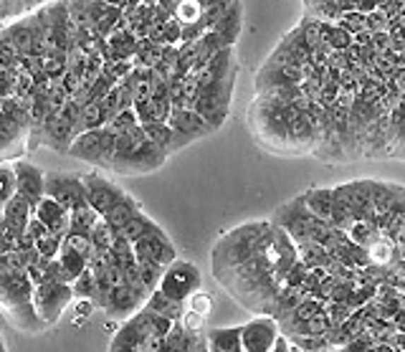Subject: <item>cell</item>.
I'll return each instance as SVG.
<instances>
[{
	"label": "cell",
	"mask_w": 405,
	"mask_h": 352,
	"mask_svg": "<svg viewBox=\"0 0 405 352\" xmlns=\"http://www.w3.org/2000/svg\"><path fill=\"white\" fill-rule=\"evenodd\" d=\"M297 262V243L274 221H248L213 246V276L254 315H271Z\"/></svg>",
	"instance_id": "cell-1"
},
{
	"label": "cell",
	"mask_w": 405,
	"mask_h": 352,
	"mask_svg": "<svg viewBox=\"0 0 405 352\" xmlns=\"http://www.w3.org/2000/svg\"><path fill=\"white\" fill-rule=\"evenodd\" d=\"M248 129L256 142L274 155H312L324 129V110L307 97L281 102L256 94L248 107Z\"/></svg>",
	"instance_id": "cell-2"
},
{
	"label": "cell",
	"mask_w": 405,
	"mask_h": 352,
	"mask_svg": "<svg viewBox=\"0 0 405 352\" xmlns=\"http://www.w3.org/2000/svg\"><path fill=\"white\" fill-rule=\"evenodd\" d=\"M0 307L13 317L20 332L38 334L46 329L33 310V281L25 274V264L18 251L0 256Z\"/></svg>",
	"instance_id": "cell-3"
},
{
	"label": "cell",
	"mask_w": 405,
	"mask_h": 352,
	"mask_svg": "<svg viewBox=\"0 0 405 352\" xmlns=\"http://www.w3.org/2000/svg\"><path fill=\"white\" fill-rule=\"evenodd\" d=\"M168 160L163 150L145 134L142 127H134L124 134H117L115 155L109 160L107 170L119 175H150L160 170Z\"/></svg>",
	"instance_id": "cell-4"
},
{
	"label": "cell",
	"mask_w": 405,
	"mask_h": 352,
	"mask_svg": "<svg viewBox=\"0 0 405 352\" xmlns=\"http://www.w3.org/2000/svg\"><path fill=\"white\" fill-rule=\"evenodd\" d=\"M233 81H236V71L221 79H211L200 86V91L195 94L190 110L198 112L203 119L208 122V127L216 132L225 124L230 112V97H233Z\"/></svg>",
	"instance_id": "cell-5"
},
{
	"label": "cell",
	"mask_w": 405,
	"mask_h": 352,
	"mask_svg": "<svg viewBox=\"0 0 405 352\" xmlns=\"http://www.w3.org/2000/svg\"><path fill=\"white\" fill-rule=\"evenodd\" d=\"M115 145H117V134L109 127L86 129V132L74 137L66 155L81 160V163L97 165V168H109V160L115 155Z\"/></svg>",
	"instance_id": "cell-6"
},
{
	"label": "cell",
	"mask_w": 405,
	"mask_h": 352,
	"mask_svg": "<svg viewBox=\"0 0 405 352\" xmlns=\"http://www.w3.org/2000/svg\"><path fill=\"white\" fill-rule=\"evenodd\" d=\"M203 284V276H200V269L190 262H182V259H175L165 266L163 276H160L158 289L170 297L172 302L185 304L190 294H195Z\"/></svg>",
	"instance_id": "cell-7"
},
{
	"label": "cell",
	"mask_w": 405,
	"mask_h": 352,
	"mask_svg": "<svg viewBox=\"0 0 405 352\" xmlns=\"http://www.w3.org/2000/svg\"><path fill=\"white\" fill-rule=\"evenodd\" d=\"M71 299H74L71 284H64V281L46 279L33 286V310H36V315L41 317V322L46 327L59 322L64 310L71 304Z\"/></svg>",
	"instance_id": "cell-8"
},
{
	"label": "cell",
	"mask_w": 405,
	"mask_h": 352,
	"mask_svg": "<svg viewBox=\"0 0 405 352\" xmlns=\"http://www.w3.org/2000/svg\"><path fill=\"white\" fill-rule=\"evenodd\" d=\"M43 195L54 198L69 213L89 206L86 203L84 180H81V175H74V172H43Z\"/></svg>",
	"instance_id": "cell-9"
},
{
	"label": "cell",
	"mask_w": 405,
	"mask_h": 352,
	"mask_svg": "<svg viewBox=\"0 0 405 352\" xmlns=\"http://www.w3.org/2000/svg\"><path fill=\"white\" fill-rule=\"evenodd\" d=\"M147 289L142 286H132V284H115L109 289L107 299H104V307L102 310L109 315V319H115V322H124L129 317L134 315L137 310H142V304L147 299Z\"/></svg>",
	"instance_id": "cell-10"
},
{
	"label": "cell",
	"mask_w": 405,
	"mask_h": 352,
	"mask_svg": "<svg viewBox=\"0 0 405 352\" xmlns=\"http://www.w3.org/2000/svg\"><path fill=\"white\" fill-rule=\"evenodd\" d=\"M132 251H134V259L137 262H152V264H160V266H168L170 262H175V246L170 243L168 233L160 228L158 223L152 225L150 231L145 233L142 238L132 243Z\"/></svg>",
	"instance_id": "cell-11"
},
{
	"label": "cell",
	"mask_w": 405,
	"mask_h": 352,
	"mask_svg": "<svg viewBox=\"0 0 405 352\" xmlns=\"http://www.w3.org/2000/svg\"><path fill=\"white\" fill-rule=\"evenodd\" d=\"M147 337H150V322H147V310L142 307L115 329L109 352H139Z\"/></svg>",
	"instance_id": "cell-12"
},
{
	"label": "cell",
	"mask_w": 405,
	"mask_h": 352,
	"mask_svg": "<svg viewBox=\"0 0 405 352\" xmlns=\"http://www.w3.org/2000/svg\"><path fill=\"white\" fill-rule=\"evenodd\" d=\"M278 322L271 315H256L251 322L241 324V350L243 352H271L278 337Z\"/></svg>",
	"instance_id": "cell-13"
},
{
	"label": "cell",
	"mask_w": 405,
	"mask_h": 352,
	"mask_svg": "<svg viewBox=\"0 0 405 352\" xmlns=\"http://www.w3.org/2000/svg\"><path fill=\"white\" fill-rule=\"evenodd\" d=\"M165 122L175 129V134L185 142V147L193 145V142H198V140H203V137H208V134H213V129L208 127V122L203 119L195 110H190V107H172Z\"/></svg>",
	"instance_id": "cell-14"
},
{
	"label": "cell",
	"mask_w": 405,
	"mask_h": 352,
	"mask_svg": "<svg viewBox=\"0 0 405 352\" xmlns=\"http://www.w3.org/2000/svg\"><path fill=\"white\" fill-rule=\"evenodd\" d=\"M81 180H84L86 203H89V208H94V211L99 213V218H102L104 213H107L109 208L115 206V203L119 201L122 195H124V190H122L119 185H117V182L107 180V177L97 175V172L81 175Z\"/></svg>",
	"instance_id": "cell-15"
},
{
	"label": "cell",
	"mask_w": 405,
	"mask_h": 352,
	"mask_svg": "<svg viewBox=\"0 0 405 352\" xmlns=\"http://www.w3.org/2000/svg\"><path fill=\"white\" fill-rule=\"evenodd\" d=\"M13 170H16V195H20L36 211V206L43 198V170L33 163H25V160H16Z\"/></svg>",
	"instance_id": "cell-16"
},
{
	"label": "cell",
	"mask_w": 405,
	"mask_h": 352,
	"mask_svg": "<svg viewBox=\"0 0 405 352\" xmlns=\"http://www.w3.org/2000/svg\"><path fill=\"white\" fill-rule=\"evenodd\" d=\"M33 216H36V218L41 221L51 233H66L69 211L61 206V203H56L54 198H46V195H43L41 203H38L36 211H33Z\"/></svg>",
	"instance_id": "cell-17"
},
{
	"label": "cell",
	"mask_w": 405,
	"mask_h": 352,
	"mask_svg": "<svg viewBox=\"0 0 405 352\" xmlns=\"http://www.w3.org/2000/svg\"><path fill=\"white\" fill-rule=\"evenodd\" d=\"M139 127L145 129V134L150 137L155 145L160 147V150L165 152V155H175L177 150H182L185 147V142L180 140L175 134V129L170 127L168 122H147V124H139Z\"/></svg>",
	"instance_id": "cell-18"
},
{
	"label": "cell",
	"mask_w": 405,
	"mask_h": 352,
	"mask_svg": "<svg viewBox=\"0 0 405 352\" xmlns=\"http://www.w3.org/2000/svg\"><path fill=\"white\" fill-rule=\"evenodd\" d=\"M142 211V206H139V201H134V195H129V193H124L119 198V201L115 203V206L109 208L107 213L102 216V221L104 223L112 228V231H119V228H124V225L129 223V221L137 216V213Z\"/></svg>",
	"instance_id": "cell-19"
},
{
	"label": "cell",
	"mask_w": 405,
	"mask_h": 352,
	"mask_svg": "<svg viewBox=\"0 0 405 352\" xmlns=\"http://www.w3.org/2000/svg\"><path fill=\"white\" fill-rule=\"evenodd\" d=\"M241 25H243V8H241V0H233L228 6V11L221 16V18L216 20V25H213V33H218V36L223 38L228 46H233L236 43V38L241 36Z\"/></svg>",
	"instance_id": "cell-20"
},
{
	"label": "cell",
	"mask_w": 405,
	"mask_h": 352,
	"mask_svg": "<svg viewBox=\"0 0 405 352\" xmlns=\"http://www.w3.org/2000/svg\"><path fill=\"white\" fill-rule=\"evenodd\" d=\"M208 352H243L241 350V324L238 327H213L206 332Z\"/></svg>",
	"instance_id": "cell-21"
},
{
	"label": "cell",
	"mask_w": 405,
	"mask_h": 352,
	"mask_svg": "<svg viewBox=\"0 0 405 352\" xmlns=\"http://www.w3.org/2000/svg\"><path fill=\"white\" fill-rule=\"evenodd\" d=\"M0 216H3V221L11 225L13 231L23 233L25 225H28V221H30V216H33V208H30L28 203L20 198V195H13L11 201L3 203V211H0Z\"/></svg>",
	"instance_id": "cell-22"
},
{
	"label": "cell",
	"mask_w": 405,
	"mask_h": 352,
	"mask_svg": "<svg viewBox=\"0 0 405 352\" xmlns=\"http://www.w3.org/2000/svg\"><path fill=\"white\" fill-rule=\"evenodd\" d=\"M142 307H147V310L155 312V315L168 317L170 322H180L182 312H185V304L172 302V299L165 297L160 289H152V292L147 294V299H145V304H142Z\"/></svg>",
	"instance_id": "cell-23"
},
{
	"label": "cell",
	"mask_w": 405,
	"mask_h": 352,
	"mask_svg": "<svg viewBox=\"0 0 405 352\" xmlns=\"http://www.w3.org/2000/svg\"><path fill=\"white\" fill-rule=\"evenodd\" d=\"M137 41H139V38L134 36L132 30H129L124 23H122L119 28H117L115 33L107 38L109 49H112L115 59H119V61H129V59H132L134 51H137Z\"/></svg>",
	"instance_id": "cell-24"
},
{
	"label": "cell",
	"mask_w": 405,
	"mask_h": 352,
	"mask_svg": "<svg viewBox=\"0 0 405 352\" xmlns=\"http://www.w3.org/2000/svg\"><path fill=\"white\" fill-rule=\"evenodd\" d=\"M172 110L170 102H160V99H142V102H134V115H137L139 124H147V122H165Z\"/></svg>",
	"instance_id": "cell-25"
},
{
	"label": "cell",
	"mask_w": 405,
	"mask_h": 352,
	"mask_svg": "<svg viewBox=\"0 0 405 352\" xmlns=\"http://www.w3.org/2000/svg\"><path fill=\"white\" fill-rule=\"evenodd\" d=\"M99 221V213L94 208H79V211L69 213V228L66 233H76V236H91L94 225Z\"/></svg>",
	"instance_id": "cell-26"
},
{
	"label": "cell",
	"mask_w": 405,
	"mask_h": 352,
	"mask_svg": "<svg viewBox=\"0 0 405 352\" xmlns=\"http://www.w3.org/2000/svg\"><path fill=\"white\" fill-rule=\"evenodd\" d=\"M109 122V117L104 115L102 104L99 102H91V104H84L81 107V115H79V122H76V127H74V137L86 129H97V127H104Z\"/></svg>",
	"instance_id": "cell-27"
},
{
	"label": "cell",
	"mask_w": 405,
	"mask_h": 352,
	"mask_svg": "<svg viewBox=\"0 0 405 352\" xmlns=\"http://www.w3.org/2000/svg\"><path fill=\"white\" fill-rule=\"evenodd\" d=\"M56 259L61 262V266H64L66 276L71 279V284H74V279H76V276H79V274L86 269V256L79 254L76 249H71L69 243H61V251H59V256H56Z\"/></svg>",
	"instance_id": "cell-28"
},
{
	"label": "cell",
	"mask_w": 405,
	"mask_h": 352,
	"mask_svg": "<svg viewBox=\"0 0 405 352\" xmlns=\"http://www.w3.org/2000/svg\"><path fill=\"white\" fill-rule=\"evenodd\" d=\"M152 225H155V221H152L145 211H139L137 216H134V218L129 221V223L124 225V228H119V231H117V233H122V236L127 238L129 243H134V241H137V238L145 236V233L150 231Z\"/></svg>",
	"instance_id": "cell-29"
},
{
	"label": "cell",
	"mask_w": 405,
	"mask_h": 352,
	"mask_svg": "<svg viewBox=\"0 0 405 352\" xmlns=\"http://www.w3.org/2000/svg\"><path fill=\"white\" fill-rule=\"evenodd\" d=\"M89 238H91V249H94V254H107V251H112V243H115V231L99 218Z\"/></svg>",
	"instance_id": "cell-30"
},
{
	"label": "cell",
	"mask_w": 405,
	"mask_h": 352,
	"mask_svg": "<svg viewBox=\"0 0 405 352\" xmlns=\"http://www.w3.org/2000/svg\"><path fill=\"white\" fill-rule=\"evenodd\" d=\"M71 292H74V299H91V302H94V297H97V281H94V271H91L89 266L74 279Z\"/></svg>",
	"instance_id": "cell-31"
},
{
	"label": "cell",
	"mask_w": 405,
	"mask_h": 352,
	"mask_svg": "<svg viewBox=\"0 0 405 352\" xmlns=\"http://www.w3.org/2000/svg\"><path fill=\"white\" fill-rule=\"evenodd\" d=\"M122 23H124V11H122V8L112 6L107 13H104L102 18H99L97 23H94V30H97V33H99L102 38H109L117 28H119Z\"/></svg>",
	"instance_id": "cell-32"
},
{
	"label": "cell",
	"mask_w": 405,
	"mask_h": 352,
	"mask_svg": "<svg viewBox=\"0 0 405 352\" xmlns=\"http://www.w3.org/2000/svg\"><path fill=\"white\" fill-rule=\"evenodd\" d=\"M188 342H190V334L182 329L180 322H175L170 327V332L165 334L163 352H188Z\"/></svg>",
	"instance_id": "cell-33"
},
{
	"label": "cell",
	"mask_w": 405,
	"mask_h": 352,
	"mask_svg": "<svg viewBox=\"0 0 405 352\" xmlns=\"http://www.w3.org/2000/svg\"><path fill=\"white\" fill-rule=\"evenodd\" d=\"M104 127H109L115 134H124V132H129V129L139 127V119H137V115H134V107L117 112V115L112 117V119H109Z\"/></svg>",
	"instance_id": "cell-34"
},
{
	"label": "cell",
	"mask_w": 405,
	"mask_h": 352,
	"mask_svg": "<svg viewBox=\"0 0 405 352\" xmlns=\"http://www.w3.org/2000/svg\"><path fill=\"white\" fill-rule=\"evenodd\" d=\"M16 195V170L13 163H0V206L8 203Z\"/></svg>",
	"instance_id": "cell-35"
},
{
	"label": "cell",
	"mask_w": 405,
	"mask_h": 352,
	"mask_svg": "<svg viewBox=\"0 0 405 352\" xmlns=\"http://www.w3.org/2000/svg\"><path fill=\"white\" fill-rule=\"evenodd\" d=\"M137 266H139V279H142V284H145L147 292L158 289L160 276H163L165 266H160V264H152V262H137Z\"/></svg>",
	"instance_id": "cell-36"
},
{
	"label": "cell",
	"mask_w": 405,
	"mask_h": 352,
	"mask_svg": "<svg viewBox=\"0 0 405 352\" xmlns=\"http://www.w3.org/2000/svg\"><path fill=\"white\" fill-rule=\"evenodd\" d=\"M64 236H66V233H49V236H43L41 241L36 243V251L43 259H56L61 251V243H64Z\"/></svg>",
	"instance_id": "cell-37"
},
{
	"label": "cell",
	"mask_w": 405,
	"mask_h": 352,
	"mask_svg": "<svg viewBox=\"0 0 405 352\" xmlns=\"http://www.w3.org/2000/svg\"><path fill=\"white\" fill-rule=\"evenodd\" d=\"M337 25H342V28L347 30V33H363L365 30V13H360V11H347V13H342L337 20H334Z\"/></svg>",
	"instance_id": "cell-38"
},
{
	"label": "cell",
	"mask_w": 405,
	"mask_h": 352,
	"mask_svg": "<svg viewBox=\"0 0 405 352\" xmlns=\"http://www.w3.org/2000/svg\"><path fill=\"white\" fill-rule=\"evenodd\" d=\"M18 236H20V233L13 231L11 225L3 221V216H0V256L16 251V246H18Z\"/></svg>",
	"instance_id": "cell-39"
},
{
	"label": "cell",
	"mask_w": 405,
	"mask_h": 352,
	"mask_svg": "<svg viewBox=\"0 0 405 352\" xmlns=\"http://www.w3.org/2000/svg\"><path fill=\"white\" fill-rule=\"evenodd\" d=\"M185 304H190V310L195 312V315H200V317H208L211 315V310H213V299H211V294H206V292H195V294H190L188 297V302Z\"/></svg>",
	"instance_id": "cell-40"
},
{
	"label": "cell",
	"mask_w": 405,
	"mask_h": 352,
	"mask_svg": "<svg viewBox=\"0 0 405 352\" xmlns=\"http://www.w3.org/2000/svg\"><path fill=\"white\" fill-rule=\"evenodd\" d=\"M180 324H182V329L188 334H200V332H206V317H200V315H195L193 310H185L182 312V317H180Z\"/></svg>",
	"instance_id": "cell-41"
},
{
	"label": "cell",
	"mask_w": 405,
	"mask_h": 352,
	"mask_svg": "<svg viewBox=\"0 0 405 352\" xmlns=\"http://www.w3.org/2000/svg\"><path fill=\"white\" fill-rule=\"evenodd\" d=\"M147 322H150V334H155V337H165V334L170 332V327L175 324V322H170L168 317L155 315V312H150V310H147Z\"/></svg>",
	"instance_id": "cell-42"
},
{
	"label": "cell",
	"mask_w": 405,
	"mask_h": 352,
	"mask_svg": "<svg viewBox=\"0 0 405 352\" xmlns=\"http://www.w3.org/2000/svg\"><path fill=\"white\" fill-rule=\"evenodd\" d=\"M25 231H28L30 233V236H33V238H36V243L38 241H41V238L43 236H49V228H46V225H43L41 223V221H38L36 218V216H30V221H28V225H25Z\"/></svg>",
	"instance_id": "cell-43"
},
{
	"label": "cell",
	"mask_w": 405,
	"mask_h": 352,
	"mask_svg": "<svg viewBox=\"0 0 405 352\" xmlns=\"http://www.w3.org/2000/svg\"><path fill=\"white\" fill-rule=\"evenodd\" d=\"M163 340L165 337H155V334H150V337L142 342V350L139 352H163Z\"/></svg>",
	"instance_id": "cell-44"
},
{
	"label": "cell",
	"mask_w": 405,
	"mask_h": 352,
	"mask_svg": "<svg viewBox=\"0 0 405 352\" xmlns=\"http://www.w3.org/2000/svg\"><path fill=\"white\" fill-rule=\"evenodd\" d=\"M271 352H291V345H289V340H286L284 334H278V337H276V342H274Z\"/></svg>",
	"instance_id": "cell-45"
},
{
	"label": "cell",
	"mask_w": 405,
	"mask_h": 352,
	"mask_svg": "<svg viewBox=\"0 0 405 352\" xmlns=\"http://www.w3.org/2000/svg\"><path fill=\"white\" fill-rule=\"evenodd\" d=\"M0 352H8L6 350V342H3V340H0Z\"/></svg>",
	"instance_id": "cell-46"
},
{
	"label": "cell",
	"mask_w": 405,
	"mask_h": 352,
	"mask_svg": "<svg viewBox=\"0 0 405 352\" xmlns=\"http://www.w3.org/2000/svg\"><path fill=\"white\" fill-rule=\"evenodd\" d=\"M291 352H304V350H299V347H294V345H291Z\"/></svg>",
	"instance_id": "cell-47"
},
{
	"label": "cell",
	"mask_w": 405,
	"mask_h": 352,
	"mask_svg": "<svg viewBox=\"0 0 405 352\" xmlns=\"http://www.w3.org/2000/svg\"><path fill=\"white\" fill-rule=\"evenodd\" d=\"M0 211H3V206H0Z\"/></svg>",
	"instance_id": "cell-48"
}]
</instances>
